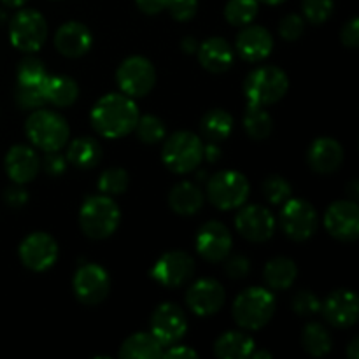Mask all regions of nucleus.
<instances>
[{"instance_id": "nucleus-46", "label": "nucleus", "mask_w": 359, "mask_h": 359, "mask_svg": "<svg viewBox=\"0 0 359 359\" xmlns=\"http://www.w3.org/2000/svg\"><path fill=\"white\" fill-rule=\"evenodd\" d=\"M44 170L49 175H53V177H58V175H62L67 170V160L63 156H60V154H56V151L48 153V156L44 160Z\"/></svg>"}, {"instance_id": "nucleus-34", "label": "nucleus", "mask_w": 359, "mask_h": 359, "mask_svg": "<svg viewBox=\"0 0 359 359\" xmlns=\"http://www.w3.org/2000/svg\"><path fill=\"white\" fill-rule=\"evenodd\" d=\"M258 0H230L224 7V18L233 27H248L258 16Z\"/></svg>"}, {"instance_id": "nucleus-17", "label": "nucleus", "mask_w": 359, "mask_h": 359, "mask_svg": "<svg viewBox=\"0 0 359 359\" xmlns=\"http://www.w3.org/2000/svg\"><path fill=\"white\" fill-rule=\"evenodd\" d=\"M224 302H226L224 287L214 279L196 280L186 291V304L200 318H209L219 312Z\"/></svg>"}, {"instance_id": "nucleus-41", "label": "nucleus", "mask_w": 359, "mask_h": 359, "mask_svg": "<svg viewBox=\"0 0 359 359\" xmlns=\"http://www.w3.org/2000/svg\"><path fill=\"white\" fill-rule=\"evenodd\" d=\"M291 307L298 316H312L321 309V302L311 291H298L293 297Z\"/></svg>"}, {"instance_id": "nucleus-16", "label": "nucleus", "mask_w": 359, "mask_h": 359, "mask_svg": "<svg viewBox=\"0 0 359 359\" xmlns=\"http://www.w3.org/2000/svg\"><path fill=\"white\" fill-rule=\"evenodd\" d=\"M196 251L203 259L210 263L224 262L231 251V233L219 221H209L196 233Z\"/></svg>"}, {"instance_id": "nucleus-12", "label": "nucleus", "mask_w": 359, "mask_h": 359, "mask_svg": "<svg viewBox=\"0 0 359 359\" xmlns=\"http://www.w3.org/2000/svg\"><path fill=\"white\" fill-rule=\"evenodd\" d=\"M20 259L34 272H46L58 259V244L51 235L35 231L20 244Z\"/></svg>"}, {"instance_id": "nucleus-7", "label": "nucleus", "mask_w": 359, "mask_h": 359, "mask_svg": "<svg viewBox=\"0 0 359 359\" xmlns=\"http://www.w3.org/2000/svg\"><path fill=\"white\" fill-rule=\"evenodd\" d=\"M249 186L245 175L235 170L217 172L207 182V198L221 210H233L244 205L249 198Z\"/></svg>"}, {"instance_id": "nucleus-14", "label": "nucleus", "mask_w": 359, "mask_h": 359, "mask_svg": "<svg viewBox=\"0 0 359 359\" xmlns=\"http://www.w3.org/2000/svg\"><path fill=\"white\" fill-rule=\"evenodd\" d=\"M195 272V262L188 252L170 251L161 256L151 269V277L165 287H179Z\"/></svg>"}, {"instance_id": "nucleus-27", "label": "nucleus", "mask_w": 359, "mask_h": 359, "mask_svg": "<svg viewBox=\"0 0 359 359\" xmlns=\"http://www.w3.org/2000/svg\"><path fill=\"white\" fill-rule=\"evenodd\" d=\"M163 354V346L153 333H135L123 342L119 358L125 359H156Z\"/></svg>"}, {"instance_id": "nucleus-9", "label": "nucleus", "mask_w": 359, "mask_h": 359, "mask_svg": "<svg viewBox=\"0 0 359 359\" xmlns=\"http://www.w3.org/2000/svg\"><path fill=\"white\" fill-rule=\"evenodd\" d=\"M116 81H118L119 90L126 97H146L156 83V70L153 63L144 56H130L118 67Z\"/></svg>"}, {"instance_id": "nucleus-3", "label": "nucleus", "mask_w": 359, "mask_h": 359, "mask_svg": "<svg viewBox=\"0 0 359 359\" xmlns=\"http://www.w3.org/2000/svg\"><path fill=\"white\" fill-rule=\"evenodd\" d=\"M233 318L241 328L256 332L270 323L276 312V297L263 287H249L242 291L233 304Z\"/></svg>"}, {"instance_id": "nucleus-32", "label": "nucleus", "mask_w": 359, "mask_h": 359, "mask_svg": "<svg viewBox=\"0 0 359 359\" xmlns=\"http://www.w3.org/2000/svg\"><path fill=\"white\" fill-rule=\"evenodd\" d=\"M302 346L311 356L323 358L332 351L333 340L325 326L319 323H309L302 333Z\"/></svg>"}, {"instance_id": "nucleus-44", "label": "nucleus", "mask_w": 359, "mask_h": 359, "mask_svg": "<svg viewBox=\"0 0 359 359\" xmlns=\"http://www.w3.org/2000/svg\"><path fill=\"white\" fill-rule=\"evenodd\" d=\"M224 259H226L224 270H226L228 277H231V279H244V277L251 272V262H249L245 256L228 255Z\"/></svg>"}, {"instance_id": "nucleus-53", "label": "nucleus", "mask_w": 359, "mask_h": 359, "mask_svg": "<svg viewBox=\"0 0 359 359\" xmlns=\"http://www.w3.org/2000/svg\"><path fill=\"white\" fill-rule=\"evenodd\" d=\"M249 358H252V359H272V354L265 353V351H258V353H255V351H252L251 356H249Z\"/></svg>"}, {"instance_id": "nucleus-43", "label": "nucleus", "mask_w": 359, "mask_h": 359, "mask_svg": "<svg viewBox=\"0 0 359 359\" xmlns=\"http://www.w3.org/2000/svg\"><path fill=\"white\" fill-rule=\"evenodd\" d=\"M167 9L177 21H189L198 11V0H167Z\"/></svg>"}, {"instance_id": "nucleus-35", "label": "nucleus", "mask_w": 359, "mask_h": 359, "mask_svg": "<svg viewBox=\"0 0 359 359\" xmlns=\"http://www.w3.org/2000/svg\"><path fill=\"white\" fill-rule=\"evenodd\" d=\"M128 184L130 177L123 168H109L98 179V189L107 196L123 195L128 189Z\"/></svg>"}, {"instance_id": "nucleus-25", "label": "nucleus", "mask_w": 359, "mask_h": 359, "mask_svg": "<svg viewBox=\"0 0 359 359\" xmlns=\"http://www.w3.org/2000/svg\"><path fill=\"white\" fill-rule=\"evenodd\" d=\"M44 98L56 107H70L79 97V86L69 76H46L42 83Z\"/></svg>"}, {"instance_id": "nucleus-2", "label": "nucleus", "mask_w": 359, "mask_h": 359, "mask_svg": "<svg viewBox=\"0 0 359 359\" xmlns=\"http://www.w3.org/2000/svg\"><path fill=\"white\" fill-rule=\"evenodd\" d=\"M119 221H121V210L107 195L90 196L81 207V230L86 237L95 238V241H104L111 237L118 230Z\"/></svg>"}, {"instance_id": "nucleus-19", "label": "nucleus", "mask_w": 359, "mask_h": 359, "mask_svg": "<svg viewBox=\"0 0 359 359\" xmlns=\"http://www.w3.org/2000/svg\"><path fill=\"white\" fill-rule=\"evenodd\" d=\"M321 311L335 328H351L358 321V297L349 290H337L323 302Z\"/></svg>"}, {"instance_id": "nucleus-54", "label": "nucleus", "mask_w": 359, "mask_h": 359, "mask_svg": "<svg viewBox=\"0 0 359 359\" xmlns=\"http://www.w3.org/2000/svg\"><path fill=\"white\" fill-rule=\"evenodd\" d=\"M2 4L7 7H21L23 4H27V0H2Z\"/></svg>"}, {"instance_id": "nucleus-39", "label": "nucleus", "mask_w": 359, "mask_h": 359, "mask_svg": "<svg viewBox=\"0 0 359 359\" xmlns=\"http://www.w3.org/2000/svg\"><path fill=\"white\" fill-rule=\"evenodd\" d=\"M46 67L39 58H23L18 65V84H41L46 79Z\"/></svg>"}, {"instance_id": "nucleus-22", "label": "nucleus", "mask_w": 359, "mask_h": 359, "mask_svg": "<svg viewBox=\"0 0 359 359\" xmlns=\"http://www.w3.org/2000/svg\"><path fill=\"white\" fill-rule=\"evenodd\" d=\"M6 172L16 184H27L34 181L39 172V156L32 147L18 144L6 154Z\"/></svg>"}, {"instance_id": "nucleus-29", "label": "nucleus", "mask_w": 359, "mask_h": 359, "mask_svg": "<svg viewBox=\"0 0 359 359\" xmlns=\"http://www.w3.org/2000/svg\"><path fill=\"white\" fill-rule=\"evenodd\" d=\"M102 147L93 137H79L67 149V161L77 168H93L100 163Z\"/></svg>"}, {"instance_id": "nucleus-15", "label": "nucleus", "mask_w": 359, "mask_h": 359, "mask_svg": "<svg viewBox=\"0 0 359 359\" xmlns=\"http://www.w3.org/2000/svg\"><path fill=\"white\" fill-rule=\"evenodd\" d=\"M325 226L332 237L353 242L359 237V209L354 200H339L325 214Z\"/></svg>"}, {"instance_id": "nucleus-8", "label": "nucleus", "mask_w": 359, "mask_h": 359, "mask_svg": "<svg viewBox=\"0 0 359 359\" xmlns=\"http://www.w3.org/2000/svg\"><path fill=\"white\" fill-rule=\"evenodd\" d=\"M9 39L14 48L20 51H39L48 39L46 18L34 9L20 11L14 14L9 23Z\"/></svg>"}, {"instance_id": "nucleus-18", "label": "nucleus", "mask_w": 359, "mask_h": 359, "mask_svg": "<svg viewBox=\"0 0 359 359\" xmlns=\"http://www.w3.org/2000/svg\"><path fill=\"white\" fill-rule=\"evenodd\" d=\"M238 233L251 242H266L276 231V219L266 207L248 205L242 207L235 217Z\"/></svg>"}, {"instance_id": "nucleus-40", "label": "nucleus", "mask_w": 359, "mask_h": 359, "mask_svg": "<svg viewBox=\"0 0 359 359\" xmlns=\"http://www.w3.org/2000/svg\"><path fill=\"white\" fill-rule=\"evenodd\" d=\"M333 0H302V9H304L307 21L314 25H323L328 21L333 14Z\"/></svg>"}, {"instance_id": "nucleus-23", "label": "nucleus", "mask_w": 359, "mask_h": 359, "mask_svg": "<svg viewBox=\"0 0 359 359\" xmlns=\"http://www.w3.org/2000/svg\"><path fill=\"white\" fill-rule=\"evenodd\" d=\"M309 167L318 174H332L339 170L344 161V149L335 139L321 137L314 140L307 151Z\"/></svg>"}, {"instance_id": "nucleus-30", "label": "nucleus", "mask_w": 359, "mask_h": 359, "mask_svg": "<svg viewBox=\"0 0 359 359\" xmlns=\"http://www.w3.org/2000/svg\"><path fill=\"white\" fill-rule=\"evenodd\" d=\"M263 276H265V283L269 284L270 290L286 291L297 280L298 269L293 259L280 256V258H273L266 263Z\"/></svg>"}, {"instance_id": "nucleus-36", "label": "nucleus", "mask_w": 359, "mask_h": 359, "mask_svg": "<svg viewBox=\"0 0 359 359\" xmlns=\"http://www.w3.org/2000/svg\"><path fill=\"white\" fill-rule=\"evenodd\" d=\"M44 83V81H42ZM42 83L41 84H18L16 93V104L20 109L25 111H35V109L42 107L46 104L44 91H42Z\"/></svg>"}, {"instance_id": "nucleus-42", "label": "nucleus", "mask_w": 359, "mask_h": 359, "mask_svg": "<svg viewBox=\"0 0 359 359\" xmlns=\"http://www.w3.org/2000/svg\"><path fill=\"white\" fill-rule=\"evenodd\" d=\"M304 18L298 16V14H287L279 25V34L284 41H298L304 35Z\"/></svg>"}, {"instance_id": "nucleus-26", "label": "nucleus", "mask_w": 359, "mask_h": 359, "mask_svg": "<svg viewBox=\"0 0 359 359\" xmlns=\"http://www.w3.org/2000/svg\"><path fill=\"white\" fill-rule=\"evenodd\" d=\"M168 205L179 216H193L203 205V193L193 182H179L168 195Z\"/></svg>"}, {"instance_id": "nucleus-33", "label": "nucleus", "mask_w": 359, "mask_h": 359, "mask_svg": "<svg viewBox=\"0 0 359 359\" xmlns=\"http://www.w3.org/2000/svg\"><path fill=\"white\" fill-rule=\"evenodd\" d=\"M244 128L248 135L255 140H263L272 133V116L258 105H249L244 116Z\"/></svg>"}, {"instance_id": "nucleus-10", "label": "nucleus", "mask_w": 359, "mask_h": 359, "mask_svg": "<svg viewBox=\"0 0 359 359\" xmlns=\"http://www.w3.org/2000/svg\"><path fill=\"white\" fill-rule=\"evenodd\" d=\"M280 226L287 237L304 242L318 230V212L307 200L290 198L283 203Z\"/></svg>"}, {"instance_id": "nucleus-31", "label": "nucleus", "mask_w": 359, "mask_h": 359, "mask_svg": "<svg viewBox=\"0 0 359 359\" xmlns=\"http://www.w3.org/2000/svg\"><path fill=\"white\" fill-rule=\"evenodd\" d=\"M200 130L209 142H221L230 137L233 130V118L223 109H212L202 118Z\"/></svg>"}, {"instance_id": "nucleus-45", "label": "nucleus", "mask_w": 359, "mask_h": 359, "mask_svg": "<svg viewBox=\"0 0 359 359\" xmlns=\"http://www.w3.org/2000/svg\"><path fill=\"white\" fill-rule=\"evenodd\" d=\"M342 44L347 46L351 49H356L359 46V20L353 18L346 27L342 28Z\"/></svg>"}, {"instance_id": "nucleus-55", "label": "nucleus", "mask_w": 359, "mask_h": 359, "mask_svg": "<svg viewBox=\"0 0 359 359\" xmlns=\"http://www.w3.org/2000/svg\"><path fill=\"white\" fill-rule=\"evenodd\" d=\"M262 2L269 4V6H279V4L286 2V0H262Z\"/></svg>"}, {"instance_id": "nucleus-37", "label": "nucleus", "mask_w": 359, "mask_h": 359, "mask_svg": "<svg viewBox=\"0 0 359 359\" xmlns=\"http://www.w3.org/2000/svg\"><path fill=\"white\" fill-rule=\"evenodd\" d=\"M137 135L142 142L146 144H156L163 140L165 137V125L160 118L156 116H139V121L135 125Z\"/></svg>"}, {"instance_id": "nucleus-28", "label": "nucleus", "mask_w": 359, "mask_h": 359, "mask_svg": "<svg viewBox=\"0 0 359 359\" xmlns=\"http://www.w3.org/2000/svg\"><path fill=\"white\" fill-rule=\"evenodd\" d=\"M255 351V340L242 332H226L214 344V354L221 359H244Z\"/></svg>"}, {"instance_id": "nucleus-11", "label": "nucleus", "mask_w": 359, "mask_h": 359, "mask_svg": "<svg viewBox=\"0 0 359 359\" xmlns=\"http://www.w3.org/2000/svg\"><path fill=\"white\" fill-rule=\"evenodd\" d=\"M74 294L84 305H98L107 298L111 290L109 273L100 265L88 263L76 272L72 280Z\"/></svg>"}, {"instance_id": "nucleus-6", "label": "nucleus", "mask_w": 359, "mask_h": 359, "mask_svg": "<svg viewBox=\"0 0 359 359\" xmlns=\"http://www.w3.org/2000/svg\"><path fill=\"white\" fill-rule=\"evenodd\" d=\"M161 158L168 170L174 174H188L203 160V142L191 132H175L165 142Z\"/></svg>"}, {"instance_id": "nucleus-21", "label": "nucleus", "mask_w": 359, "mask_h": 359, "mask_svg": "<svg viewBox=\"0 0 359 359\" xmlns=\"http://www.w3.org/2000/svg\"><path fill=\"white\" fill-rule=\"evenodd\" d=\"M235 48H237V53L242 60L256 63L270 56L273 49V39L266 28L258 27V25H248L238 34Z\"/></svg>"}, {"instance_id": "nucleus-1", "label": "nucleus", "mask_w": 359, "mask_h": 359, "mask_svg": "<svg viewBox=\"0 0 359 359\" xmlns=\"http://www.w3.org/2000/svg\"><path fill=\"white\" fill-rule=\"evenodd\" d=\"M139 109L125 93H109L95 104L91 125L105 139H119L135 130Z\"/></svg>"}, {"instance_id": "nucleus-50", "label": "nucleus", "mask_w": 359, "mask_h": 359, "mask_svg": "<svg viewBox=\"0 0 359 359\" xmlns=\"http://www.w3.org/2000/svg\"><path fill=\"white\" fill-rule=\"evenodd\" d=\"M203 156H205V160L210 161V163H214V161L219 160L221 151H219V147L216 146V142H210L209 146H203Z\"/></svg>"}, {"instance_id": "nucleus-56", "label": "nucleus", "mask_w": 359, "mask_h": 359, "mask_svg": "<svg viewBox=\"0 0 359 359\" xmlns=\"http://www.w3.org/2000/svg\"><path fill=\"white\" fill-rule=\"evenodd\" d=\"M6 13H4V11L2 9H0V25H2V23H6Z\"/></svg>"}, {"instance_id": "nucleus-20", "label": "nucleus", "mask_w": 359, "mask_h": 359, "mask_svg": "<svg viewBox=\"0 0 359 359\" xmlns=\"http://www.w3.org/2000/svg\"><path fill=\"white\" fill-rule=\"evenodd\" d=\"M55 46L60 55L67 56V58H79L91 49L93 35L86 25L79 23V21H69L56 32Z\"/></svg>"}, {"instance_id": "nucleus-48", "label": "nucleus", "mask_w": 359, "mask_h": 359, "mask_svg": "<svg viewBox=\"0 0 359 359\" xmlns=\"http://www.w3.org/2000/svg\"><path fill=\"white\" fill-rule=\"evenodd\" d=\"M135 2L137 7H139L144 14H149V16L167 9V0H135Z\"/></svg>"}, {"instance_id": "nucleus-4", "label": "nucleus", "mask_w": 359, "mask_h": 359, "mask_svg": "<svg viewBox=\"0 0 359 359\" xmlns=\"http://www.w3.org/2000/svg\"><path fill=\"white\" fill-rule=\"evenodd\" d=\"M25 132L30 142L46 153H58L70 135L69 123L60 114L46 109H35L27 119Z\"/></svg>"}, {"instance_id": "nucleus-51", "label": "nucleus", "mask_w": 359, "mask_h": 359, "mask_svg": "<svg viewBox=\"0 0 359 359\" xmlns=\"http://www.w3.org/2000/svg\"><path fill=\"white\" fill-rule=\"evenodd\" d=\"M181 48H182V51L186 53V55H193V53H196V49H198V44H196L195 37L188 35V37L182 39Z\"/></svg>"}, {"instance_id": "nucleus-49", "label": "nucleus", "mask_w": 359, "mask_h": 359, "mask_svg": "<svg viewBox=\"0 0 359 359\" xmlns=\"http://www.w3.org/2000/svg\"><path fill=\"white\" fill-rule=\"evenodd\" d=\"M161 358H186V359H196L198 358V354L195 353L193 349H189V347L186 346H168V349L165 351L163 349V354H161Z\"/></svg>"}, {"instance_id": "nucleus-52", "label": "nucleus", "mask_w": 359, "mask_h": 359, "mask_svg": "<svg viewBox=\"0 0 359 359\" xmlns=\"http://www.w3.org/2000/svg\"><path fill=\"white\" fill-rule=\"evenodd\" d=\"M359 339H353V342L349 344V349H347V356L351 359H358L359 358Z\"/></svg>"}, {"instance_id": "nucleus-5", "label": "nucleus", "mask_w": 359, "mask_h": 359, "mask_svg": "<svg viewBox=\"0 0 359 359\" xmlns=\"http://www.w3.org/2000/svg\"><path fill=\"white\" fill-rule=\"evenodd\" d=\"M290 88V79L286 72L279 67H259L252 70L244 83V93L249 105L266 107L279 102Z\"/></svg>"}, {"instance_id": "nucleus-47", "label": "nucleus", "mask_w": 359, "mask_h": 359, "mask_svg": "<svg viewBox=\"0 0 359 359\" xmlns=\"http://www.w3.org/2000/svg\"><path fill=\"white\" fill-rule=\"evenodd\" d=\"M4 200L9 207L13 209H20V207L27 205L28 202V193L25 191L20 186H13V188H7L6 193H4Z\"/></svg>"}, {"instance_id": "nucleus-13", "label": "nucleus", "mask_w": 359, "mask_h": 359, "mask_svg": "<svg viewBox=\"0 0 359 359\" xmlns=\"http://www.w3.org/2000/svg\"><path fill=\"white\" fill-rule=\"evenodd\" d=\"M188 332V319L175 304H161L151 316V333L163 347L174 346Z\"/></svg>"}, {"instance_id": "nucleus-38", "label": "nucleus", "mask_w": 359, "mask_h": 359, "mask_svg": "<svg viewBox=\"0 0 359 359\" xmlns=\"http://www.w3.org/2000/svg\"><path fill=\"white\" fill-rule=\"evenodd\" d=\"M263 195L273 205H283L291 196V184L280 175H270L263 181Z\"/></svg>"}, {"instance_id": "nucleus-24", "label": "nucleus", "mask_w": 359, "mask_h": 359, "mask_svg": "<svg viewBox=\"0 0 359 359\" xmlns=\"http://www.w3.org/2000/svg\"><path fill=\"white\" fill-rule=\"evenodd\" d=\"M200 65L212 74H223L233 65V49L223 37H210L198 46Z\"/></svg>"}]
</instances>
